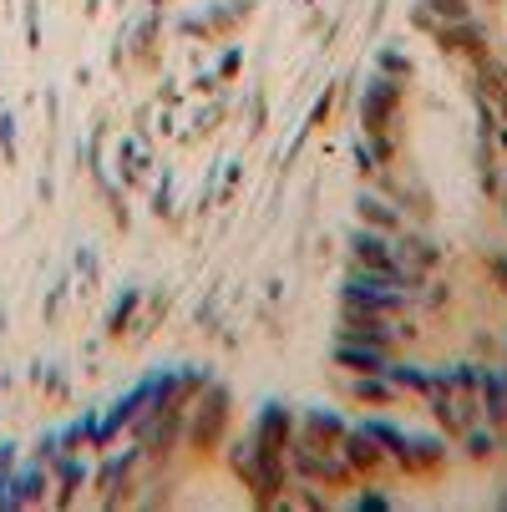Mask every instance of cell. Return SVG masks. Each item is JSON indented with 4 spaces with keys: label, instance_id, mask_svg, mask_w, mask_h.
<instances>
[{
    "label": "cell",
    "instance_id": "obj_1",
    "mask_svg": "<svg viewBox=\"0 0 507 512\" xmlns=\"http://www.w3.org/2000/svg\"><path fill=\"white\" fill-rule=\"evenodd\" d=\"M340 340H366V345H391V340H396L391 310H350V305H345V330H340Z\"/></svg>",
    "mask_w": 507,
    "mask_h": 512
},
{
    "label": "cell",
    "instance_id": "obj_6",
    "mask_svg": "<svg viewBox=\"0 0 507 512\" xmlns=\"http://www.w3.org/2000/svg\"><path fill=\"white\" fill-rule=\"evenodd\" d=\"M401 462L416 467V472L437 467V462H442V442H426V436H421V442H406V447H401Z\"/></svg>",
    "mask_w": 507,
    "mask_h": 512
},
{
    "label": "cell",
    "instance_id": "obj_9",
    "mask_svg": "<svg viewBox=\"0 0 507 512\" xmlns=\"http://www.w3.org/2000/svg\"><path fill=\"white\" fill-rule=\"evenodd\" d=\"M467 452H472V457H487V452H492V442H487V436H482V431H477V436L467 431Z\"/></svg>",
    "mask_w": 507,
    "mask_h": 512
},
{
    "label": "cell",
    "instance_id": "obj_5",
    "mask_svg": "<svg viewBox=\"0 0 507 512\" xmlns=\"http://www.w3.org/2000/svg\"><path fill=\"white\" fill-rule=\"evenodd\" d=\"M360 218H366L371 229H381V234H396V229H401V218H396V208H386L381 198H360Z\"/></svg>",
    "mask_w": 507,
    "mask_h": 512
},
{
    "label": "cell",
    "instance_id": "obj_10",
    "mask_svg": "<svg viewBox=\"0 0 507 512\" xmlns=\"http://www.w3.org/2000/svg\"><path fill=\"white\" fill-rule=\"evenodd\" d=\"M487 82H492L487 92H502V71H497V66H487ZM502 102H507V97H502Z\"/></svg>",
    "mask_w": 507,
    "mask_h": 512
},
{
    "label": "cell",
    "instance_id": "obj_2",
    "mask_svg": "<svg viewBox=\"0 0 507 512\" xmlns=\"http://www.w3.org/2000/svg\"><path fill=\"white\" fill-rule=\"evenodd\" d=\"M335 360L355 376H391V360H386V345H366V340H340L335 345Z\"/></svg>",
    "mask_w": 507,
    "mask_h": 512
},
{
    "label": "cell",
    "instance_id": "obj_8",
    "mask_svg": "<svg viewBox=\"0 0 507 512\" xmlns=\"http://www.w3.org/2000/svg\"><path fill=\"white\" fill-rule=\"evenodd\" d=\"M431 6H437L447 21H462V16H467V0H431Z\"/></svg>",
    "mask_w": 507,
    "mask_h": 512
},
{
    "label": "cell",
    "instance_id": "obj_7",
    "mask_svg": "<svg viewBox=\"0 0 507 512\" xmlns=\"http://www.w3.org/2000/svg\"><path fill=\"white\" fill-rule=\"evenodd\" d=\"M482 386H487V411H492V421H507V381L492 376V381H482Z\"/></svg>",
    "mask_w": 507,
    "mask_h": 512
},
{
    "label": "cell",
    "instance_id": "obj_3",
    "mask_svg": "<svg viewBox=\"0 0 507 512\" xmlns=\"http://www.w3.org/2000/svg\"><path fill=\"white\" fill-rule=\"evenodd\" d=\"M284 431H289V416L279 411V406H269L264 411V421H259V447L269 452V457H279L289 442H284Z\"/></svg>",
    "mask_w": 507,
    "mask_h": 512
},
{
    "label": "cell",
    "instance_id": "obj_4",
    "mask_svg": "<svg viewBox=\"0 0 507 512\" xmlns=\"http://www.w3.org/2000/svg\"><path fill=\"white\" fill-rule=\"evenodd\" d=\"M219 421H224V391H213V396L203 401V411H198L193 436H198V442H213V436H219Z\"/></svg>",
    "mask_w": 507,
    "mask_h": 512
}]
</instances>
